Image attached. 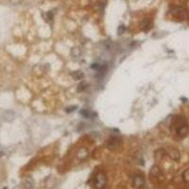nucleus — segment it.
<instances>
[{
    "label": "nucleus",
    "mask_w": 189,
    "mask_h": 189,
    "mask_svg": "<svg viewBox=\"0 0 189 189\" xmlns=\"http://www.w3.org/2000/svg\"><path fill=\"white\" fill-rule=\"evenodd\" d=\"M2 156H3V151L0 149V158H1Z\"/></svg>",
    "instance_id": "nucleus-18"
},
{
    "label": "nucleus",
    "mask_w": 189,
    "mask_h": 189,
    "mask_svg": "<svg viewBox=\"0 0 189 189\" xmlns=\"http://www.w3.org/2000/svg\"><path fill=\"white\" fill-rule=\"evenodd\" d=\"M172 13L177 16H183L185 14V11H184L183 8H175L173 11H172Z\"/></svg>",
    "instance_id": "nucleus-11"
},
{
    "label": "nucleus",
    "mask_w": 189,
    "mask_h": 189,
    "mask_svg": "<svg viewBox=\"0 0 189 189\" xmlns=\"http://www.w3.org/2000/svg\"><path fill=\"white\" fill-rule=\"evenodd\" d=\"M75 109H77V106H74V107H70V108H67L66 109V112L67 113H71V112H74Z\"/></svg>",
    "instance_id": "nucleus-17"
},
{
    "label": "nucleus",
    "mask_w": 189,
    "mask_h": 189,
    "mask_svg": "<svg viewBox=\"0 0 189 189\" xmlns=\"http://www.w3.org/2000/svg\"><path fill=\"white\" fill-rule=\"evenodd\" d=\"M168 154H169V156L172 158V159H174V160H178V159L180 158V154L177 150H175V149H170L168 151Z\"/></svg>",
    "instance_id": "nucleus-12"
},
{
    "label": "nucleus",
    "mask_w": 189,
    "mask_h": 189,
    "mask_svg": "<svg viewBox=\"0 0 189 189\" xmlns=\"http://www.w3.org/2000/svg\"><path fill=\"white\" fill-rule=\"evenodd\" d=\"M125 31H126V27H125V26H120V27H118V29H117V32H118L119 35H122Z\"/></svg>",
    "instance_id": "nucleus-15"
},
{
    "label": "nucleus",
    "mask_w": 189,
    "mask_h": 189,
    "mask_svg": "<svg viewBox=\"0 0 189 189\" xmlns=\"http://www.w3.org/2000/svg\"><path fill=\"white\" fill-rule=\"evenodd\" d=\"M79 113L83 116L85 117V118H94L95 116H96V113H93V112H90L88 110H81L79 112Z\"/></svg>",
    "instance_id": "nucleus-7"
},
{
    "label": "nucleus",
    "mask_w": 189,
    "mask_h": 189,
    "mask_svg": "<svg viewBox=\"0 0 189 189\" xmlns=\"http://www.w3.org/2000/svg\"><path fill=\"white\" fill-rule=\"evenodd\" d=\"M151 27H152V23L149 19H145L143 20L142 22V28L145 32H148L149 30H150Z\"/></svg>",
    "instance_id": "nucleus-5"
},
{
    "label": "nucleus",
    "mask_w": 189,
    "mask_h": 189,
    "mask_svg": "<svg viewBox=\"0 0 189 189\" xmlns=\"http://www.w3.org/2000/svg\"><path fill=\"white\" fill-rule=\"evenodd\" d=\"M132 184H133L134 187H137V188L144 186V184H145V179H144V177H143V176H141V175L134 176L133 180H132Z\"/></svg>",
    "instance_id": "nucleus-3"
},
{
    "label": "nucleus",
    "mask_w": 189,
    "mask_h": 189,
    "mask_svg": "<svg viewBox=\"0 0 189 189\" xmlns=\"http://www.w3.org/2000/svg\"><path fill=\"white\" fill-rule=\"evenodd\" d=\"M77 155H78V158L79 159V160H84V159H86L88 156V150L84 148H82L81 149H79Z\"/></svg>",
    "instance_id": "nucleus-6"
},
{
    "label": "nucleus",
    "mask_w": 189,
    "mask_h": 189,
    "mask_svg": "<svg viewBox=\"0 0 189 189\" xmlns=\"http://www.w3.org/2000/svg\"><path fill=\"white\" fill-rule=\"evenodd\" d=\"M33 185H34V181H33V179L31 178H27L26 180H25V182H24V186L28 188V189H30L33 187Z\"/></svg>",
    "instance_id": "nucleus-9"
},
{
    "label": "nucleus",
    "mask_w": 189,
    "mask_h": 189,
    "mask_svg": "<svg viewBox=\"0 0 189 189\" xmlns=\"http://www.w3.org/2000/svg\"><path fill=\"white\" fill-rule=\"evenodd\" d=\"M107 184V177L102 172H99L96 175L95 178V187L96 189H104Z\"/></svg>",
    "instance_id": "nucleus-1"
},
{
    "label": "nucleus",
    "mask_w": 189,
    "mask_h": 189,
    "mask_svg": "<svg viewBox=\"0 0 189 189\" xmlns=\"http://www.w3.org/2000/svg\"><path fill=\"white\" fill-rule=\"evenodd\" d=\"M2 117H3V120L6 121V122H11V121L14 119L15 113H14V112L9 110V111H6L5 113H3Z\"/></svg>",
    "instance_id": "nucleus-4"
},
{
    "label": "nucleus",
    "mask_w": 189,
    "mask_h": 189,
    "mask_svg": "<svg viewBox=\"0 0 189 189\" xmlns=\"http://www.w3.org/2000/svg\"><path fill=\"white\" fill-rule=\"evenodd\" d=\"M183 178L184 182H185L187 184H189V169H187V170H185V171L183 172Z\"/></svg>",
    "instance_id": "nucleus-13"
},
{
    "label": "nucleus",
    "mask_w": 189,
    "mask_h": 189,
    "mask_svg": "<svg viewBox=\"0 0 189 189\" xmlns=\"http://www.w3.org/2000/svg\"><path fill=\"white\" fill-rule=\"evenodd\" d=\"M71 76H72V78L76 79V81H81L84 77V75H83L81 71H74V72L71 73Z\"/></svg>",
    "instance_id": "nucleus-8"
},
{
    "label": "nucleus",
    "mask_w": 189,
    "mask_h": 189,
    "mask_svg": "<svg viewBox=\"0 0 189 189\" xmlns=\"http://www.w3.org/2000/svg\"><path fill=\"white\" fill-rule=\"evenodd\" d=\"M86 88V84L84 82H81V84L79 85V91H83Z\"/></svg>",
    "instance_id": "nucleus-16"
},
{
    "label": "nucleus",
    "mask_w": 189,
    "mask_h": 189,
    "mask_svg": "<svg viewBox=\"0 0 189 189\" xmlns=\"http://www.w3.org/2000/svg\"><path fill=\"white\" fill-rule=\"evenodd\" d=\"M120 144H121L120 139H118V138H116V137H112L109 139V141L107 143V148L110 149H115L118 148Z\"/></svg>",
    "instance_id": "nucleus-2"
},
{
    "label": "nucleus",
    "mask_w": 189,
    "mask_h": 189,
    "mask_svg": "<svg viewBox=\"0 0 189 189\" xmlns=\"http://www.w3.org/2000/svg\"><path fill=\"white\" fill-rule=\"evenodd\" d=\"M72 54H73V56L76 57V58H78L79 55H81V51H79V48H74L72 50Z\"/></svg>",
    "instance_id": "nucleus-14"
},
{
    "label": "nucleus",
    "mask_w": 189,
    "mask_h": 189,
    "mask_svg": "<svg viewBox=\"0 0 189 189\" xmlns=\"http://www.w3.org/2000/svg\"><path fill=\"white\" fill-rule=\"evenodd\" d=\"M160 173H161L160 169H159L157 166H153L152 168H151V171H150V176L152 178H157V177H159Z\"/></svg>",
    "instance_id": "nucleus-10"
}]
</instances>
